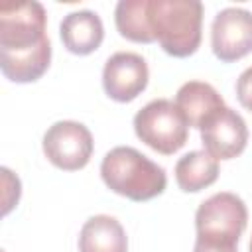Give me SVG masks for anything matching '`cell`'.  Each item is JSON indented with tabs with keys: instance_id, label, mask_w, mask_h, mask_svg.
Segmentation results:
<instances>
[{
	"instance_id": "cell-17",
	"label": "cell",
	"mask_w": 252,
	"mask_h": 252,
	"mask_svg": "<svg viewBox=\"0 0 252 252\" xmlns=\"http://www.w3.org/2000/svg\"><path fill=\"white\" fill-rule=\"evenodd\" d=\"M250 252H252V238H250Z\"/></svg>"
},
{
	"instance_id": "cell-1",
	"label": "cell",
	"mask_w": 252,
	"mask_h": 252,
	"mask_svg": "<svg viewBox=\"0 0 252 252\" xmlns=\"http://www.w3.org/2000/svg\"><path fill=\"white\" fill-rule=\"evenodd\" d=\"M45 8L35 2L0 4V69L12 83L37 81L51 63Z\"/></svg>"
},
{
	"instance_id": "cell-7",
	"label": "cell",
	"mask_w": 252,
	"mask_h": 252,
	"mask_svg": "<svg viewBox=\"0 0 252 252\" xmlns=\"http://www.w3.org/2000/svg\"><path fill=\"white\" fill-rule=\"evenodd\" d=\"M211 47L217 59L232 63L252 51V12L224 8L211 24Z\"/></svg>"
},
{
	"instance_id": "cell-9",
	"label": "cell",
	"mask_w": 252,
	"mask_h": 252,
	"mask_svg": "<svg viewBox=\"0 0 252 252\" xmlns=\"http://www.w3.org/2000/svg\"><path fill=\"white\" fill-rule=\"evenodd\" d=\"M150 71L142 55L132 51H118L110 55L102 69L104 93L116 102H130L148 87Z\"/></svg>"
},
{
	"instance_id": "cell-3",
	"label": "cell",
	"mask_w": 252,
	"mask_h": 252,
	"mask_svg": "<svg viewBox=\"0 0 252 252\" xmlns=\"http://www.w3.org/2000/svg\"><path fill=\"white\" fill-rule=\"evenodd\" d=\"M154 39L171 57H189L201 45L203 4L199 0H150Z\"/></svg>"
},
{
	"instance_id": "cell-11",
	"label": "cell",
	"mask_w": 252,
	"mask_h": 252,
	"mask_svg": "<svg viewBox=\"0 0 252 252\" xmlns=\"http://www.w3.org/2000/svg\"><path fill=\"white\" fill-rule=\"evenodd\" d=\"M175 106L181 110L191 128H201L213 112L226 104L213 85L203 81H187L175 94Z\"/></svg>"
},
{
	"instance_id": "cell-5",
	"label": "cell",
	"mask_w": 252,
	"mask_h": 252,
	"mask_svg": "<svg viewBox=\"0 0 252 252\" xmlns=\"http://www.w3.org/2000/svg\"><path fill=\"white\" fill-rule=\"evenodd\" d=\"M248 224V209L244 201L228 191H220L205 199L195 213L197 238L211 244L236 246Z\"/></svg>"
},
{
	"instance_id": "cell-15",
	"label": "cell",
	"mask_w": 252,
	"mask_h": 252,
	"mask_svg": "<svg viewBox=\"0 0 252 252\" xmlns=\"http://www.w3.org/2000/svg\"><path fill=\"white\" fill-rule=\"evenodd\" d=\"M236 98L246 110L252 112V67L244 69L236 79Z\"/></svg>"
},
{
	"instance_id": "cell-16",
	"label": "cell",
	"mask_w": 252,
	"mask_h": 252,
	"mask_svg": "<svg viewBox=\"0 0 252 252\" xmlns=\"http://www.w3.org/2000/svg\"><path fill=\"white\" fill-rule=\"evenodd\" d=\"M193 252H238V248L236 246H226V244H209V242L195 240Z\"/></svg>"
},
{
	"instance_id": "cell-8",
	"label": "cell",
	"mask_w": 252,
	"mask_h": 252,
	"mask_svg": "<svg viewBox=\"0 0 252 252\" xmlns=\"http://www.w3.org/2000/svg\"><path fill=\"white\" fill-rule=\"evenodd\" d=\"M199 130L205 152L215 159H232L240 156L248 144V126L244 118L228 106L213 112Z\"/></svg>"
},
{
	"instance_id": "cell-4",
	"label": "cell",
	"mask_w": 252,
	"mask_h": 252,
	"mask_svg": "<svg viewBox=\"0 0 252 252\" xmlns=\"http://www.w3.org/2000/svg\"><path fill=\"white\" fill-rule=\"evenodd\" d=\"M134 132L154 152L171 156L185 146L189 124L175 102L167 98H156L136 112Z\"/></svg>"
},
{
	"instance_id": "cell-10",
	"label": "cell",
	"mask_w": 252,
	"mask_h": 252,
	"mask_svg": "<svg viewBox=\"0 0 252 252\" xmlns=\"http://www.w3.org/2000/svg\"><path fill=\"white\" fill-rule=\"evenodd\" d=\"M59 33L67 51L75 55H89L100 47L104 39V26L96 12L77 10L61 20Z\"/></svg>"
},
{
	"instance_id": "cell-13",
	"label": "cell",
	"mask_w": 252,
	"mask_h": 252,
	"mask_svg": "<svg viewBox=\"0 0 252 252\" xmlns=\"http://www.w3.org/2000/svg\"><path fill=\"white\" fill-rule=\"evenodd\" d=\"M219 177V159L205 150H193L175 163V181L181 191L197 193L213 185Z\"/></svg>"
},
{
	"instance_id": "cell-14",
	"label": "cell",
	"mask_w": 252,
	"mask_h": 252,
	"mask_svg": "<svg viewBox=\"0 0 252 252\" xmlns=\"http://www.w3.org/2000/svg\"><path fill=\"white\" fill-rule=\"evenodd\" d=\"M148 2L150 0H120L116 4L114 22L122 37L136 43L156 41L148 18Z\"/></svg>"
},
{
	"instance_id": "cell-6",
	"label": "cell",
	"mask_w": 252,
	"mask_h": 252,
	"mask_svg": "<svg viewBox=\"0 0 252 252\" xmlns=\"http://www.w3.org/2000/svg\"><path fill=\"white\" fill-rule=\"evenodd\" d=\"M41 146L45 158L55 167L63 171H79L89 163L94 142L85 124L75 120H59L47 128Z\"/></svg>"
},
{
	"instance_id": "cell-12",
	"label": "cell",
	"mask_w": 252,
	"mask_h": 252,
	"mask_svg": "<svg viewBox=\"0 0 252 252\" xmlns=\"http://www.w3.org/2000/svg\"><path fill=\"white\" fill-rule=\"evenodd\" d=\"M79 252H128V236L110 215L91 217L79 232Z\"/></svg>"
},
{
	"instance_id": "cell-2",
	"label": "cell",
	"mask_w": 252,
	"mask_h": 252,
	"mask_svg": "<svg viewBox=\"0 0 252 252\" xmlns=\"http://www.w3.org/2000/svg\"><path fill=\"white\" fill-rule=\"evenodd\" d=\"M100 177L110 191L136 203L161 195L167 185L163 167L130 146H116L102 158Z\"/></svg>"
}]
</instances>
